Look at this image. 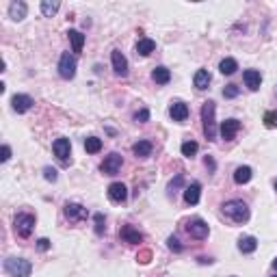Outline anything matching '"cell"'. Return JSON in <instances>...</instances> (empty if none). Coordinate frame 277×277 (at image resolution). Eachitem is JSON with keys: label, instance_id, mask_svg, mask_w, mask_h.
<instances>
[{"label": "cell", "instance_id": "6da1fadb", "mask_svg": "<svg viewBox=\"0 0 277 277\" xmlns=\"http://www.w3.org/2000/svg\"><path fill=\"white\" fill-rule=\"evenodd\" d=\"M214 113H216V104L212 100L204 102V106H202V126H204V134H206L208 141H216V120H214Z\"/></svg>", "mask_w": 277, "mask_h": 277}, {"label": "cell", "instance_id": "7a4b0ae2", "mask_svg": "<svg viewBox=\"0 0 277 277\" xmlns=\"http://www.w3.org/2000/svg\"><path fill=\"white\" fill-rule=\"evenodd\" d=\"M223 212H226L234 223H238V226H242V223L249 221V206L242 200L226 202V204H223Z\"/></svg>", "mask_w": 277, "mask_h": 277}, {"label": "cell", "instance_id": "3957f363", "mask_svg": "<svg viewBox=\"0 0 277 277\" xmlns=\"http://www.w3.org/2000/svg\"><path fill=\"white\" fill-rule=\"evenodd\" d=\"M4 271L11 277H30L32 264L26 258H6L4 260Z\"/></svg>", "mask_w": 277, "mask_h": 277}, {"label": "cell", "instance_id": "277c9868", "mask_svg": "<svg viewBox=\"0 0 277 277\" xmlns=\"http://www.w3.org/2000/svg\"><path fill=\"white\" fill-rule=\"evenodd\" d=\"M13 226H16V232H18L20 238H28L32 234V228H35V214L20 212L16 216V221H13Z\"/></svg>", "mask_w": 277, "mask_h": 277}, {"label": "cell", "instance_id": "5b68a950", "mask_svg": "<svg viewBox=\"0 0 277 277\" xmlns=\"http://www.w3.org/2000/svg\"><path fill=\"white\" fill-rule=\"evenodd\" d=\"M186 232L190 238L204 240V238H208V234H210V226L204 219H200V216H193V219L186 221Z\"/></svg>", "mask_w": 277, "mask_h": 277}, {"label": "cell", "instance_id": "8992f818", "mask_svg": "<svg viewBox=\"0 0 277 277\" xmlns=\"http://www.w3.org/2000/svg\"><path fill=\"white\" fill-rule=\"evenodd\" d=\"M63 212H65V216H68L70 223H82V221H87V216H89V210L84 208L82 204H76V202L65 204Z\"/></svg>", "mask_w": 277, "mask_h": 277}, {"label": "cell", "instance_id": "52a82bcc", "mask_svg": "<svg viewBox=\"0 0 277 277\" xmlns=\"http://www.w3.org/2000/svg\"><path fill=\"white\" fill-rule=\"evenodd\" d=\"M76 56L70 54V52H63L61 58H58V76L65 78V80H72L76 76Z\"/></svg>", "mask_w": 277, "mask_h": 277}, {"label": "cell", "instance_id": "ba28073f", "mask_svg": "<svg viewBox=\"0 0 277 277\" xmlns=\"http://www.w3.org/2000/svg\"><path fill=\"white\" fill-rule=\"evenodd\" d=\"M122 164H124L122 154H117V152H113V154H108L106 158H104V162L100 164V171H102L104 176H115V174H120Z\"/></svg>", "mask_w": 277, "mask_h": 277}, {"label": "cell", "instance_id": "9c48e42d", "mask_svg": "<svg viewBox=\"0 0 277 277\" xmlns=\"http://www.w3.org/2000/svg\"><path fill=\"white\" fill-rule=\"evenodd\" d=\"M52 152H54V156H56L63 164H68V162H70V154H72V143H70V138L58 136L56 141L52 143Z\"/></svg>", "mask_w": 277, "mask_h": 277}, {"label": "cell", "instance_id": "30bf717a", "mask_svg": "<svg viewBox=\"0 0 277 277\" xmlns=\"http://www.w3.org/2000/svg\"><path fill=\"white\" fill-rule=\"evenodd\" d=\"M110 61H113V72L117 76H122V78L128 76V58L122 54V50L110 52Z\"/></svg>", "mask_w": 277, "mask_h": 277}, {"label": "cell", "instance_id": "8fae6325", "mask_svg": "<svg viewBox=\"0 0 277 277\" xmlns=\"http://www.w3.org/2000/svg\"><path fill=\"white\" fill-rule=\"evenodd\" d=\"M32 104H35V100L26 94H16L11 98V108L16 110V113H26V110L32 108Z\"/></svg>", "mask_w": 277, "mask_h": 277}, {"label": "cell", "instance_id": "7c38bea8", "mask_svg": "<svg viewBox=\"0 0 277 277\" xmlns=\"http://www.w3.org/2000/svg\"><path fill=\"white\" fill-rule=\"evenodd\" d=\"M108 200L113 202V204H124L128 200V188H126V184H122V182H113L108 186Z\"/></svg>", "mask_w": 277, "mask_h": 277}, {"label": "cell", "instance_id": "4fadbf2b", "mask_svg": "<svg viewBox=\"0 0 277 277\" xmlns=\"http://www.w3.org/2000/svg\"><path fill=\"white\" fill-rule=\"evenodd\" d=\"M120 236L124 242H128V245H138V242H143V234L138 232L134 226H124L120 230Z\"/></svg>", "mask_w": 277, "mask_h": 277}, {"label": "cell", "instance_id": "5bb4252c", "mask_svg": "<svg viewBox=\"0 0 277 277\" xmlns=\"http://www.w3.org/2000/svg\"><path fill=\"white\" fill-rule=\"evenodd\" d=\"M169 115L174 122L182 124V122H186V117H188V106L184 102L176 100V102H171V106H169Z\"/></svg>", "mask_w": 277, "mask_h": 277}, {"label": "cell", "instance_id": "9a60e30c", "mask_svg": "<svg viewBox=\"0 0 277 277\" xmlns=\"http://www.w3.org/2000/svg\"><path fill=\"white\" fill-rule=\"evenodd\" d=\"M202 197V184L200 182H190L186 188H184V202L188 204V206H195L197 202H200Z\"/></svg>", "mask_w": 277, "mask_h": 277}, {"label": "cell", "instance_id": "2e32d148", "mask_svg": "<svg viewBox=\"0 0 277 277\" xmlns=\"http://www.w3.org/2000/svg\"><path fill=\"white\" fill-rule=\"evenodd\" d=\"M242 78H245V84L249 91H258L262 84V74L258 70H245L242 72Z\"/></svg>", "mask_w": 277, "mask_h": 277}, {"label": "cell", "instance_id": "e0dca14e", "mask_svg": "<svg viewBox=\"0 0 277 277\" xmlns=\"http://www.w3.org/2000/svg\"><path fill=\"white\" fill-rule=\"evenodd\" d=\"M240 130V122L238 120H226L221 124V136L226 138V141H232V138L238 134Z\"/></svg>", "mask_w": 277, "mask_h": 277}, {"label": "cell", "instance_id": "ac0fdd59", "mask_svg": "<svg viewBox=\"0 0 277 277\" xmlns=\"http://www.w3.org/2000/svg\"><path fill=\"white\" fill-rule=\"evenodd\" d=\"M26 11H28V4L22 2V0H16V2L9 4V18L13 22H22L26 18Z\"/></svg>", "mask_w": 277, "mask_h": 277}, {"label": "cell", "instance_id": "d6986e66", "mask_svg": "<svg viewBox=\"0 0 277 277\" xmlns=\"http://www.w3.org/2000/svg\"><path fill=\"white\" fill-rule=\"evenodd\" d=\"M154 50H156V42H154V39H150V37H141V39L136 42V54H141V56H150Z\"/></svg>", "mask_w": 277, "mask_h": 277}, {"label": "cell", "instance_id": "ffe728a7", "mask_svg": "<svg viewBox=\"0 0 277 277\" xmlns=\"http://www.w3.org/2000/svg\"><path fill=\"white\" fill-rule=\"evenodd\" d=\"M258 249V238L256 236H240L238 238V252L240 254H254Z\"/></svg>", "mask_w": 277, "mask_h": 277}, {"label": "cell", "instance_id": "44dd1931", "mask_svg": "<svg viewBox=\"0 0 277 277\" xmlns=\"http://www.w3.org/2000/svg\"><path fill=\"white\" fill-rule=\"evenodd\" d=\"M210 80H212V76H210V72H208V70H197V72H195V78H193V82H195V87L200 89V91L208 89Z\"/></svg>", "mask_w": 277, "mask_h": 277}, {"label": "cell", "instance_id": "7402d4cb", "mask_svg": "<svg viewBox=\"0 0 277 277\" xmlns=\"http://www.w3.org/2000/svg\"><path fill=\"white\" fill-rule=\"evenodd\" d=\"M152 150H154V145H152L150 141H136L132 145V154L136 158H148V156H152Z\"/></svg>", "mask_w": 277, "mask_h": 277}, {"label": "cell", "instance_id": "603a6c76", "mask_svg": "<svg viewBox=\"0 0 277 277\" xmlns=\"http://www.w3.org/2000/svg\"><path fill=\"white\" fill-rule=\"evenodd\" d=\"M152 78H154L156 84H167L171 80V72L164 68V65H158V68H154V72H152Z\"/></svg>", "mask_w": 277, "mask_h": 277}, {"label": "cell", "instance_id": "cb8c5ba5", "mask_svg": "<svg viewBox=\"0 0 277 277\" xmlns=\"http://www.w3.org/2000/svg\"><path fill=\"white\" fill-rule=\"evenodd\" d=\"M68 37H70V42H72V50L74 52H82V46H84V35L80 30H68Z\"/></svg>", "mask_w": 277, "mask_h": 277}, {"label": "cell", "instance_id": "d4e9b609", "mask_svg": "<svg viewBox=\"0 0 277 277\" xmlns=\"http://www.w3.org/2000/svg\"><path fill=\"white\" fill-rule=\"evenodd\" d=\"M252 167H247V164H242V167H236L234 171V182L236 184H247L249 180H252Z\"/></svg>", "mask_w": 277, "mask_h": 277}, {"label": "cell", "instance_id": "484cf974", "mask_svg": "<svg viewBox=\"0 0 277 277\" xmlns=\"http://www.w3.org/2000/svg\"><path fill=\"white\" fill-rule=\"evenodd\" d=\"M236 70H238V63H236L234 58H223V61L219 63V72L226 74V76H232Z\"/></svg>", "mask_w": 277, "mask_h": 277}, {"label": "cell", "instance_id": "4316f807", "mask_svg": "<svg viewBox=\"0 0 277 277\" xmlns=\"http://www.w3.org/2000/svg\"><path fill=\"white\" fill-rule=\"evenodd\" d=\"M84 150H87L89 154H98V152L102 150V138H98V136H87V138H84Z\"/></svg>", "mask_w": 277, "mask_h": 277}, {"label": "cell", "instance_id": "83f0119b", "mask_svg": "<svg viewBox=\"0 0 277 277\" xmlns=\"http://www.w3.org/2000/svg\"><path fill=\"white\" fill-rule=\"evenodd\" d=\"M39 6H42V13H44L46 18H52L58 11V6H61V4H58V2H50V0H44Z\"/></svg>", "mask_w": 277, "mask_h": 277}, {"label": "cell", "instance_id": "f1b7e54d", "mask_svg": "<svg viewBox=\"0 0 277 277\" xmlns=\"http://www.w3.org/2000/svg\"><path fill=\"white\" fill-rule=\"evenodd\" d=\"M182 156H186V158H193L197 154V150H200V145H197L195 141H184L182 143Z\"/></svg>", "mask_w": 277, "mask_h": 277}, {"label": "cell", "instance_id": "f546056e", "mask_svg": "<svg viewBox=\"0 0 277 277\" xmlns=\"http://www.w3.org/2000/svg\"><path fill=\"white\" fill-rule=\"evenodd\" d=\"M182 184H184V176H182V174H178V176L174 178V180L169 182V186H167V195H169V197H174V195H176V190L180 188Z\"/></svg>", "mask_w": 277, "mask_h": 277}, {"label": "cell", "instance_id": "4dcf8cb0", "mask_svg": "<svg viewBox=\"0 0 277 277\" xmlns=\"http://www.w3.org/2000/svg\"><path fill=\"white\" fill-rule=\"evenodd\" d=\"M94 223H96V226H94L96 234H98V236H102V234H104V230H106V226H104V214H102V212H96V214H94Z\"/></svg>", "mask_w": 277, "mask_h": 277}, {"label": "cell", "instance_id": "1f68e13d", "mask_svg": "<svg viewBox=\"0 0 277 277\" xmlns=\"http://www.w3.org/2000/svg\"><path fill=\"white\" fill-rule=\"evenodd\" d=\"M262 122H264L266 128H277V110H266Z\"/></svg>", "mask_w": 277, "mask_h": 277}, {"label": "cell", "instance_id": "d6a6232c", "mask_svg": "<svg viewBox=\"0 0 277 277\" xmlns=\"http://www.w3.org/2000/svg\"><path fill=\"white\" fill-rule=\"evenodd\" d=\"M136 262H138V264H150V262H152V252H150V249H141L138 256H136Z\"/></svg>", "mask_w": 277, "mask_h": 277}, {"label": "cell", "instance_id": "836d02e7", "mask_svg": "<svg viewBox=\"0 0 277 277\" xmlns=\"http://www.w3.org/2000/svg\"><path fill=\"white\" fill-rule=\"evenodd\" d=\"M167 247L171 249V252H176V254L182 252V245H180V240H178V236H169V238H167Z\"/></svg>", "mask_w": 277, "mask_h": 277}, {"label": "cell", "instance_id": "e575fe53", "mask_svg": "<svg viewBox=\"0 0 277 277\" xmlns=\"http://www.w3.org/2000/svg\"><path fill=\"white\" fill-rule=\"evenodd\" d=\"M44 178H46L48 182H56V178H58L56 169H54V167H44Z\"/></svg>", "mask_w": 277, "mask_h": 277}, {"label": "cell", "instance_id": "d590c367", "mask_svg": "<svg viewBox=\"0 0 277 277\" xmlns=\"http://www.w3.org/2000/svg\"><path fill=\"white\" fill-rule=\"evenodd\" d=\"M240 94V89L236 87V84H228L226 89H223V98H236Z\"/></svg>", "mask_w": 277, "mask_h": 277}, {"label": "cell", "instance_id": "8d00e7d4", "mask_svg": "<svg viewBox=\"0 0 277 277\" xmlns=\"http://www.w3.org/2000/svg\"><path fill=\"white\" fill-rule=\"evenodd\" d=\"M134 120H136L138 124H145V122L150 120V110H148V108H141V110H138V113L134 115Z\"/></svg>", "mask_w": 277, "mask_h": 277}, {"label": "cell", "instance_id": "74e56055", "mask_svg": "<svg viewBox=\"0 0 277 277\" xmlns=\"http://www.w3.org/2000/svg\"><path fill=\"white\" fill-rule=\"evenodd\" d=\"M37 249H39V252H48V249H50V240L48 238H39L37 240Z\"/></svg>", "mask_w": 277, "mask_h": 277}, {"label": "cell", "instance_id": "f35d334b", "mask_svg": "<svg viewBox=\"0 0 277 277\" xmlns=\"http://www.w3.org/2000/svg\"><path fill=\"white\" fill-rule=\"evenodd\" d=\"M9 158H11V148H9V145H2V156H0V160L6 162Z\"/></svg>", "mask_w": 277, "mask_h": 277}, {"label": "cell", "instance_id": "ab89813d", "mask_svg": "<svg viewBox=\"0 0 277 277\" xmlns=\"http://www.w3.org/2000/svg\"><path fill=\"white\" fill-rule=\"evenodd\" d=\"M204 162H206V167L210 169V174H212V171L216 169V164H214V160H212V156H206V158H204Z\"/></svg>", "mask_w": 277, "mask_h": 277}, {"label": "cell", "instance_id": "60d3db41", "mask_svg": "<svg viewBox=\"0 0 277 277\" xmlns=\"http://www.w3.org/2000/svg\"><path fill=\"white\" fill-rule=\"evenodd\" d=\"M197 260H200V264H212V258H204L202 256V258H197Z\"/></svg>", "mask_w": 277, "mask_h": 277}, {"label": "cell", "instance_id": "b9f144b4", "mask_svg": "<svg viewBox=\"0 0 277 277\" xmlns=\"http://www.w3.org/2000/svg\"><path fill=\"white\" fill-rule=\"evenodd\" d=\"M273 271H275V273H277V258H275V260H273Z\"/></svg>", "mask_w": 277, "mask_h": 277}, {"label": "cell", "instance_id": "7bdbcfd3", "mask_svg": "<svg viewBox=\"0 0 277 277\" xmlns=\"http://www.w3.org/2000/svg\"><path fill=\"white\" fill-rule=\"evenodd\" d=\"M275 190H277V182H275Z\"/></svg>", "mask_w": 277, "mask_h": 277}, {"label": "cell", "instance_id": "ee69618b", "mask_svg": "<svg viewBox=\"0 0 277 277\" xmlns=\"http://www.w3.org/2000/svg\"><path fill=\"white\" fill-rule=\"evenodd\" d=\"M275 277H277V275H275Z\"/></svg>", "mask_w": 277, "mask_h": 277}]
</instances>
